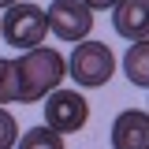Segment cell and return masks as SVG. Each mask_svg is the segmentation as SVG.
I'll return each instance as SVG.
<instances>
[{"label": "cell", "mask_w": 149, "mask_h": 149, "mask_svg": "<svg viewBox=\"0 0 149 149\" xmlns=\"http://www.w3.org/2000/svg\"><path fill=\"white\" fill-rule=\"evenodd\" d=\"M15 71H19V104H37L52 90H60V82L67 78V60L56 49L37 45L15 60Z\"/></svg>", "instance_id": "1"}, {"label": "cell", "mask_w": 149, "mask_h": 149, "mask_svg": "<svg viewBox=\"0 0 149 149\" xmlns=\"http://www.w3.org/2000/svg\"><path fill=\"white\" fill-rule=\"evenodd\" d=\"M67 74L86 90L108 86V78L116 74V56L104 41H78L71 60H67Z\"/></svg>", "instance_id": "2"}, {"label": "cell", "mask_w": 149, "mask_h": 149, "mask_svg": "<svg viewBox=\"0 0 149 149\" xmlns=\"http://www.w3.org/2000/svg\"><path fill=\"white\" fill-rule=\"evenodd\" d=\"M0 22H4V41L8 45H15V49H37L41 41H45V34H52L49 30V11H41L37 4H11L4 15H0Z\"/></svg>", "instance_id": "3"}, {"label": "cell", "mask_w": 149, "mask_h": 149, "mask_svg": "<svg viewBox=\"0 0 149 149\" xmlns=\"http://www.w3.org/2000/svg\"><path fill=\"white\" fill-rule=\"evenodd\" d=\"M49 30L60 41H86L93 30V8L86 0H52L49 4Z\"/></svg>", "instance_id": "4"}, {"label": "cell", "mask_w": 149, "mask_h": 149, "mask_svg": "<svg viewBox=\"0 0 149 149\" xmlns=\"http://www.w3.org/2000/svg\"><path fill=\"white\" fill-rule=\"evenodd\" d=\"M90 119V101L74 90H52L45 97V123L60 134H74Z\"/></svg>", "instance_id": "5"}, {"label": "cell", "mask_w": 149, "mask_h": 149, "mask_svg": "<svg viewBox=\"0 0 149 149\" xmlns=\"http://www.w3.org/2000/svg\"><path fill=\"white\" fill-rule=\"evenodd\" d=\"M112 26L127 41H146L149 37V0H119L112 8Z\"/></svg>", "instance_id": "6"}, {"label": "cell", "mask_w": 149, "mask_h": 149, "mask_svg": "<svg viewBox=\"0 0 149 149\" xmlns=\"http://www.w3.org/2000/svg\"><path fill=\"white\" fill-rule=\"evenodd\" d=\"M112 149H149V112H119L112 123Z\"/></svg>", "instance_id": "7"}, {"label": "cell", "mask_w": 149, "mask_h": 149, "mask_svg": "<svg viewBox=\"0 0 149 149\" xmlns=\"http://www.w3.org/2000/svg\"><path fill=\"white\" fill-rule=\"evenodd\" d=\"M123 74L130 78V86L149 90V37L146 41H130L127 56H123Z\"/></svg>", "instance_id": "8"}, {"label": "cell", "mask_w": 149, "mask_h": 149, "mask_svg": "<svg viewBox=\"0 0 149 149\" xmlns=\"http://www.w3.org/2000/svg\"><path fill=\"white\" fill-rule=\"evenodd\" d=\"M15 149H63V134L52 130L49 123H41V127H30L22 138H19Z\"/></svg>", "instance_id": "9"}, {"label": "cell", "mask_w": 149, "mask_h": 149, "mask_svg": "<svg viewBox=\"0 0 149 149\" xmlns=\"http://www.w3.org/2000/svg\"><path fill=\"white\" fill-rule=\"evenodd\" d=\"M19 104V71H15V60H4L0 56V104Z\"/></svg>", "instance_id": "10"}, {"label": "cell", "mask_w": 149, "mask_h": 149, "mask_svg": "<svg viewBox=\"0 0 149 149\" xmlns=\"http://www.w3.org/2000/svg\"><path fill=\"white\" fill-rule=\"evenodd\" d=\"M19 123H15V116L8 108H0V149H15L19 146Z\"/></svg>", "instance_id": "11"}, {"label": "cell", "mask_w": 149, "mask_h": 149, "mask_svg": "<svg viewBox=\"0 0 149 149\" xmlns=\"http://www.w3.org/2000/svg\"><path fill=\"white\" fill-rule=\"evenodd\" d=\"M86 4H90L93 11H112V8H116L119 0H86Z\"/></svg>", "instance_id": "12"}, {"label": "cell", "mask_w": 149, "mask_h": 149, "mask_svg": "<svg viewBox=\"0 0 149 149\" xmlns=\"http://www.w3.org/2000/svg\"><path fill=\"white\" fill-rule=\"evenodd\" d=\"M11 4H19V0H0V8H11Z\"/></svg>", "instance_id": "13"}, {"label": "cell", "mask_w": 149, "mask_h": 149, "mask_svg": "<svg viewBox=\"0 0 149 149\" xmlns=\"http://www.w3.org/2000/svg\"><path fill=\"white\" fill-rule=\"evenodd\" d=\"M0 37H4V22H0Z\"/></svg>", "instance_id": "14"}, {"label": "cell", "mask_w": 149, "mask_h": 149, "mask_svg": "<svg viewBox=\"0 0 149 149\" xmlns=\"http://www.w3.org/2000/svg\"><path fill=\"white\" fill-rule=\"evenodd\" d=\"M146 112H149V108H146Z\"/></svg>", "instance_id": "15"}]
</instances>
